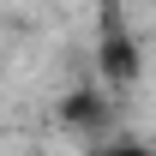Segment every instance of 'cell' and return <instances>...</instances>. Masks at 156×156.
Returning a JSON list of instances; mask_svg holds the SVG:
<instances>
[{
    "instance_id": "obj_1",
    "label": "cell",
    "mask_w": 156,
    "mask_h": 156,
    "mask_svg": "<svg viewBox=\"0 0 156 156\" xmlns=\"http://www.w3.org/2000/svg\"><path fill=\"white\" fill-rule=\"evenodd\" d=\"M96 54H102V72L114 84H132L138 78V48L126 36V18H120V0H102V36H96Z\"/></svg>"
},
{
    "instance_id": "obj_2",
    "label": "cell",
    "mask_w": 156,
    "mask_h": 156,
    "mask_svg": "<svg viewBox=\"0 0 156 156\" xmlns=\"http://www.w3.org/2000/svg\"><path fill=\"white\" fill-rule=\"evenodd\" d=\"M96 156H156V150H150V144H102Z\"/></svg>"
}]
</instances>
